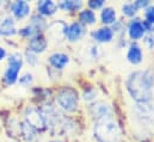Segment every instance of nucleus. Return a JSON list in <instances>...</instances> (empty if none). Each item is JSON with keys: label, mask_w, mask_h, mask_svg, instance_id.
<instances>
[{"label": "nucleus", "mask_w": 154, "mask_h": 142, "mask_svg": "<svg viewBox=\"0 0 154 142\" xmlns=\"http://www.w3.org/2000/svg\"><path fill=\"white\" fill-rule=\"evenodd\" d=\"M154 74L149 69H140L129 74L125 87L130 97L137 103H148L152 98Z\"/></svg>", "instance_id": "obj_1"}, {"label": "nucleus", "mask_w": 154, "mask_h": 142, "mask_svg": "<svg viewBox=\"0 0 154 142\" xmlns=\"http://www.w3.org/2000/svg\"><path fill=\"white\" fill-rule=\"evenodd\" d=\"M121 131L119 127L112 118L96 121L93 127V136L98 142H117Z\"/></svg>", "instance_id": "obj_2"}, {"label": "nucleus", "mask_w": 154, "mask_h": 142, "mask_svg": "<svg viewBox=\"0 0 154 142\" xmlns=\"http://www.w3.org/2000/svg\"><path fill=\"white\" fill-rule=\"evenodd\" d=\"M56 102L62 110L72 112L78 107V92L72 87H65L57 93Z\"/></svg>", "instance_id": "obj_3"}, {"label": "nucleus", "mask_w": 154, "mask_h": 142, "mask_svg": "<svg viewBox=\"0 0 154 142\" xmlns=\"http://www.w3.org/2000/svg\"><path fill=\"white\" fill-rule=\"evenodd\" d=\"M23 65L22 55L19 53H13L8 56V66L4 74V80L7 85H12L18 80V74Z\"/></svg>", "instance_id": "obj_4"}, {"label": "nucleus", "mask_w": 154, "mask_h": 142, "mask_svg": "<svg viewBox=\"0 0 154 142\" xmlns=\"http://www.w3.org/2000/svg\"><path fill=\"white\" fill-rule=\"evenodd\" d=\"M25 122L29 125H31L35 130H44L47 127L41 111L32 106L28 107L25 110Z\"/></svg>", "instance_id": "obj_5"}, {"label": "nucleus", "mask_w": 154, "mask_h": 142, "mask_svg": "<svg viewBox=\"0 0 154 142\" xmlns=\"http://www.w3.org/2000/svg\"><path fill=\"white\" fill-rule=\"evenodd\" d=\"M90 113L96 121H100L104 118H112V109L105 102H97L90 106Z\"/></svg>", "instance_id": "obj_6"}, {"label": "nucleus", "mask_w": 154, "mask_h": 142, "mask_svg": "<svg viewBox=\"0 0 154 142\" xmlns=\"http://www.w3.org/2000/svg\"><path fill=\"white\" fill-rule=\"evenodd\" d=\"M127 60L131 65H139L142 62V50L141 47L137 43H131L128 53H127Z\"/></svg>", "instance_id": "obj_7"}, {"label": "nucleus", "mask_w": 154, "mask_h": 142, "mask_svg": "<svg viewBox=\"0 0 154 142\" xmlns=\"http://www.w3.org/2000/svg\"><path fill=\"white\" fill-rule=\"evenodd\" d=\"M47 45H48L47 39L42 35H36L31 37V39L29 42V50L34 54H38V53H42L45 50Z\"/></svg>", "instance_id": "obj_8"}, {"label": "nucleus", "mask_w": 154, "mask_h": 142, "mask_svg": "<svg viewBox=\"0 0 154 142\" xmlns=\"http://www.w3.org/2000/svg\"><path fill=\"white\" fill-rule=\"evenodd\" d=\"M12 13L17 19H23L30 13V5L26 1H16L12 5Z\"/></svg>", "instance_id": "obj_9"}, {"label": "nucleus", "mask_w": 154, "mask_h": 142, "mask_svg": "<svg viewBox=\"0 0 154 142\" xmlns=\"http://www.w3.org/2000/svg\"><path fill=\"white\" fill-rule=\"evenodd\" d=\"M69 57L63 54V53H54L49 56V63L55 68V69H62L68 65Z\"/></svg>", "instance_id": "obj_10"}, {"label": "nucleus", "mask_w": 154, "mask_h": 142, "mask_svg": "<svg viewBox=\"0 0 154 142\" xmlns=\"http://www.w3.org/2000/svg\"><path fill=\"white\" fill-rule=\"evenodd\" d=\"M17 34L16 23L11 17H5L0 22V35L1 36H13Z\"/></svg>", "instance_id": "obj_11"}, {"label": "nucleus", "mask_w": 154, "mask_h": 142, "mask_svg": "<svg viewBox=\"0 0 154 142\" xmlns=\"http://www.w3.org/2000/svg\"><path fill=\"white\" fill-rule=\"evenodd\" d=\"M145 31H146V29H145L143 23H141V22L137 20V19L133 20V22L129 24L128 34L130 36V38H133V39H139V38H141L142 36L145 35Z\"/></svg>", "instance_id": "obj_12"}, {"label": "nucleus", "mask_w": 154, "mask_h": 142, "mask_svg": "<svg viewBox=\"0 0 154 142\" xmlns=\"http://www.w3.org/2000/svg\"><path fill=\"white\" fill-rule=\"evenodd\" d=\"M84 35V26L80 24V23H73L71 24L68 28H67V31H66V36L69 41L74 42L78 41L81 36Z\"/></svg>", "instance_id": "obj_13"}, {"label": "nucleus", "mask_w": 154, "mask_h": 142, "mask_svg": "<svg viewBox=\"0 0 154 142\" xmlns=\"http://www.w3.org/2000/svg\"><path fill=\"white\" fill-rule=\"evenodd\" d=\"M92 37L97 41V42H100V43H105V42H110L114 37V32L110 28H102V29H98L97 31H94L92 34Z\"/></svg>", "instance_id": "obj_14"}, {"label": "nucleus", "mask_w": 154, "mask_h": 142, "mask_svg": "<svg viewBox=\"0 0 154 142\" xmlns=\"http://www.w3.org/2000/svg\"><path fill=\"white\" fill-rule=\"evenodd\" d=\"M38 12L43 16H51L56 12L57 5L50 0H43L38 4Z\"/></svg>", "instance_id": "obj_15"}, {"label": "nucleus", "mask_w": 154, "mask_h": 142, "mask_svg": "<svg viewBox=\"0 0 154 142\" xmlns=\"http://www.w3.org/2000/svg\"><path fill=\"white\" fill-rule=\"evenodd\" d=\"M20 133H22L23 137L29 142H31L36 137V130L31 125H29L26 122H23L20 124Z\"/></svg>", "instance_id": "obj_16"}, {"label": "nucleus", "mask_w": 154, "mask_h": 142, "mask_svg": "<svg viewBox=\"0 0 154 142\" xmlns=\"http://www.w3.org/2000/svg\"><path fill=\"white\" fill-rule=\"evenodd\" d=\"M100 18L102 22L104 24H112L116 20V11L112 7H105L103 8L102 13H100Z\"/></svg>", "instance_id": "obj_17"}, {"label": "nucleus", "mask_w": 154, "mask_h": 142, "mask_svg": "<svg viewBox=\"0 0 154 142\" xmlns=\"http://www.w3.org/2000/svg\"><path fill=\"white\" fill-rule=\"evenodd\" d=\"M79 19H80L81 23H84L86 25H91V24L96 23V14L91 10H85L80 13Z\"/></svg>", "instance_id": "obj_18"}, {"label": "nucleus", "mask_w": 154, "mask_h": 142, "mask_svg": "<svg viewBox=\"0 0 154 142\" xmlns=\"http://www.w3.org/2000/svg\"><path fill=\"white\" fill-rule=\"evenodd\" d=\"M81 1H75V0H65V1H61L59 4V6L65 10V11H69V12H73V11H77L78 8L81 7Z\"/></svg>", "instance_id": "obj_19"}, {"label": "nucleus", "mask_w": 154, "mask_h": 142, "mask_svg": "<svg viewBox=\"0 0 154 142\" xmlns=\"http://www.w3.org/2000/svg\"><path fill=\"white\" fill-rule=\"evenodd\" d=\"M122 11H123V13H124L125 16L131 17V16H134V14L136 13L137 7L135 6V4H124V5L122 6Z\"/></svg>", "instance_id": "obj_20"}, {"label": "nucleus", "mask_w": 154, "mask_h": 142, "mask_svg": "<svg viewBox=\"0 0 154 142\" xmlns=\"http://www.w3.org/2000/svg\"><path fill=\"white\" fill-rule=\"evenodd\" d=\"M145 17H146V22L148 23H154V6H149L146 8L145 11Z\"/></svg>", "instance_id": "obj_21"}, {"label": "nucleus", "mask_w": 154, "mask_h": 142, "mask_svg": "<svg viewBox=\"0 0 154 142\" xmlns=\"http://www.w3.org/2000/svg\"><path fill=\"white\" fill-rule=\"evenodd\" d=\"M19 82L22 85H29L32 82V75L30 73H25L20 79H19Z\"/></svg>", "instance_id": "obj_22"}, {"label": "nucleus", "mask_w": 154, "mask_h": 142, "mask_svg": "<svg viewBox=\"0 0 154 142\" xmlns=\"http://www.w3.org/2000/svg\"><path fill=\"white\" fill-rule=\"evenodd\" d=\"M145 43L149 49H154V35L147 36L145 39Z\"/></svg>", "instance_id": "obj_23"}, {"label": "nucleus", "mask_w": 154, "mask_h": 142, "mask_svg": "<svg viewBox=\"0 0 154 142\" xmlns=\"http://www.w3.org/2000/svg\"><path fill=\"white\" fill-rule=\"evenodd\" d=\"M96 96H97V92H94V91H87V92L84 93V99L85 100H92V99L96 98Z\"/></svg>", "instance_id": "obj_24"}, {"label": "nucleus", "mask_w": 154, "mask_h": 142, "mask_svg": "<svg viewBox=\"0 0 154 142\" xmlns=\"http://www.w3.org/2000/svg\"><path fill=\"white\" fill-rule=\"evenodd\" d=\"M103 4H104L103 0H96V1H90L88 2V6L91 8H98V7H102Z\"/></svg>", "instance_id": "obj_25"}, {"label": "nucleus", "mask_w": 154, "mask_h": 142, "mask_svg": "<svg viewBox=\"0 0 154 142\" xmlns=\"http://www.w3.org/2000/svg\"><path fill=\"white\" fill-rule=\"evenodd\" d=\"M149 5V1H142V0H139V1H135V6L137 7V8H140V7H146V6H148Z\"/></svg>", "instance_id": "obj_26"}, {"label": "nucleus", "mask_w": 154, "mask_h": 142, "mask_svg": "<svg viewBox=\"0 0 154 142\" xmlns=\"http://www.w3.org/2000/svg\"><path fill=\"white\" fill-rule=\"evenodd\" d=\"M143 25H145V29H146V30L154 31V23H148V22H146Z\"/></svg>", "instance_id": "obj_27"}, {"label": "nucleus", "mask_w": 154, "mask_h": 142, "mask_svg": "<svg viewBox=\"0 0 154 142\" xmlns=\"http://www.w3.org/2000/svg\"><path fill=\"white\" fill-rule=\"evenodd\" d=\"M5 56H6V51H5V49H4V48H1V47H0V61H1Z\"/></svg>", "instance_id": "obj_28"}, {"label": "nucleus", "mask_w": 154, "mask_h": 142, "mask_svg": "<svg viewBox=\"0 0 154 142\" xmlns=\"http://www.w3.org/2000/svg\"><path fill=\"white\" fill-rule=\"evenodd\" d=\"M50 142H59V141H50Z\"/></svg>", "instance_id": "obj_29"}]
</instances>
